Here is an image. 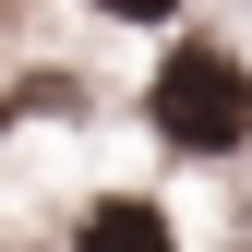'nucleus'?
I'll return each instance as SVG.
<instances>
[{
	"label": "nucleus",
	"instance_id": "2",
	"mask_svg": "<svg viewBox=\"0 0 252 252\" xmlns=\"http://www.w3.org/2000/svg\"><path fill=\"white\" fill-rule=\"evenodd\" d=\"M72 252H180V240H168V204H144V192H108V204H84Z\"/></svg>",
	"mask_w": 252,
	"mask_h": 252
},
{
	"label": "nucleus",
	"instance_id": "1",
	"mask_svg": "<svg viewBox=\"0 0 252 252\" xmlns=\"http://www.w3.org/2000/svg\"><path fill=\"white\" fill-rule=\"evenodd\" d=\"M144 108H156V132H168L180 156H240V144H252V72H240L216 36H180L168 60H156Z\"/></svg>",
	"mask_w": 252,
	"mask_h": 252
},
{
	"label": "nucleus",
	"instance_id": "3",
	"mask_svg": "<svg viewBox=\"0 0 252 252\" xmlns=\"http://www.w3.org/2000/svg\"><path fill=\"white\" fill-rule=\"evenodd\" d=\"M96 12H108V24H168L180 0H96Z\"/></svg>",
	"mask_w": 252,
	"mask_h": 252
}]
</instances>
